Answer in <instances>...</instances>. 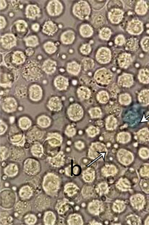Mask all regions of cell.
<instances>
[{
	"label": "cell",
	"mask_w": 149,
	"mask_h": 225,
	"mask_svg": "<svg viewBox=\"0 0 149 225\" xmlns=\"http://www.w3.org/2000/svg\"><path fill=\"white\" fill-rule=\"evenodd\" d=\"M25 64L23 66L21 70L22 77L28 82L35 83L41 79L42 77L43 72L42 67L35 63Z\"/></svg>",
	"instance_id": "6da1fadb"
},
{
	"label": "cell",
	"mask_w": 149,
	"mask_h": 225,
	"mask_svg": "<svg viewBox=\"0 0 149 225\" xmlns=\"http://www.w3.org/2000/svg\"><path fill=\"white\" fill-rule=\"evenodd\" d=\"M44 94L42 88L38 83H33L28 87L27 96L29 100L33 103L41 102L43 98Z\"/></svg>",
	"instance_id": "7a4b0ae2"
},
{
	"label": "cell",
	"mask_w": 149,
	"mask_h": 225,
	"mask_svg": "<svg viewBox=\"0 0 149 225\" xmlns=\"http://www.w3.org/2000/svg\"><path fill=\"white\" fill-rule=\"evenodd\" d=\"M14 97L7 96L2 98L1 100V107L5 112H13L17 109V102Z\"/></svg>",
	"instance_id": "3957f363"
},
{
	"label": "cell",
	"mask_w": 149,
	"mask_h": 225,
	"mask_svg": "<svg viewBox=\"0 0 149 225\" xmlns=\"http://www.w3.org/2000/svg\"><path fill=\"white\" fill-rule=\"evenodd\" d=\"M109 70L102 69H99L96 73L95 78L96 81L103 84H108L112 80V75Z\"/></svg>",
	"instance_id": "277c9868"
},
{
	"label": "cell",
	"mask_w": 149,
	"mask_h": 225,
	"mask_svg": "<svg viewBox=\"0 0 149 225\" xmlns=\"http://www.w3.org/2000/svg\"><path fill=\"white\" fill-rule=\"evenodd\" d=\"M46 105L49 110L53 112L57 111L61 108V101L58 97L54 95L48 99Z\"/></svg>",
	"instance_id": "5b68a950"
},
{
	"label": "cell",
	"mask_w": 149,
	"mask_h": 225,
	"mask_svg": "<svg viewBox=\"0 0 149 225\" xmlns=\"http://www.w3.org/2000/svg\"><path fill=\"white\" fill-rule=\"evenodd\" d=\"M2 70L1 72V84L3 88H8L12 84L14 80V76L10 70Z\"/></svg>",
	"instance_id": "8992f818"
},
{
	"label": "cell",
	"mask_w": 149,
	"mask_h": 225,
	"mask_svg": "<svg viewBox=\"0 0 149 225\" xmlns=\"http://www.w3.org/2000/svg\"><path fill=\"white\" fill-rule=\"evenodd\" d=\"M54 80V87L57 89L61 90L65 89L68 85L67 79L63 76H57Z\"/></svg>",
	"instance_id": "52a82bcc"
},
{
	"label": "cell",
	"mask_w": 149,
	"mask_h": 225,
	"mask_svg": "<svg viewBox=\"0 0 149 225\" xmlns=\"http://www.w3.org/2000/svg\"><path fill=\"white\" fill-rule=\"evenodd\" d=\"M77 93L79 96L82 99H88L91 95L90 90L88 88L84 87L79 88Z\"/></svg>",
	"instance_id": "ba28073f"
},
{
	"label": "cell",
	"mask_w": 149,
	"mask_h": 225,
	"mask_svg": "<svg viewBox=\"0 0 149 225\" xmlns=\"http://www.w3.org/2000/svg\"><path fill=\"white\" fill-rule=\"evenodd\" d=\"M80 68V66L78 64L73 62L68 65L67 69L70 73L76 74L79 72Z\"/></svg>",
	"instance_id": "9c48e42d"
},
{
	"label": "cell",
	"mask_w": 149,
	"mask_h": 225,
	"mask_svg": "<svg viewBox=\"0 0 149 225\" xmlns=\"http://www.w3.org/2000/svg\"><path fill=\"white\" fill-rule=\"evenodd\" d=\"M98 100L101 103H105L108 101L109 97L107 93L104 91L100 92L97 95Z\"/></svg>",
	"instance_id": "30bf717a"
},
{
	"label": "cell",
	"mask_w": 149,
	"mask_h": 225,
	"mask_svg": "<svg viewBox=\"0 0 149 225\" xmlns=\"http://www.w3.org/2000/svg\"><path fill=\"white\" fill-rule=\"evenodd\" d=\"M83 64L85 70H87L92 68L94 65L93 61L89 59H86L83 61Z\"/></svg>",
	"instance_id": "8fae6325"
},
{
	"label": "cell",
	"mask_w": 149,
	"mask_h": 225,
	"mask_svg": "<svg viewBox=\"0 0 149 225\" xmlns=\"http://www.w3.org/2000/svg\"><path fill=\"white\" fill-rule=\"evenodd\" d=\"M129 76L127 75H123L121 76L119 80V83L120 85L124 86H127L129 85Z\"/></svg>",
	"instance_id": "7c38bea8"
},
{
	"label": "cell",
	"mask_w": 149,
	"mask_h": 225,
	"mask_svg": "<svg viewBox=\"0 0 149 225\" xmlns=\"http://www.w3.org/2000/svg\"><path fill=\"white\" fill-rule=\"evenodd\" d=\"M129 101V97L126 94H123L121 95L120 97V101L122 103H126Z\"/></svg>",
	"instance_id": "4fadbf2b"
},
{
	"label": "cell",
	"mask_w": 149,
	"mask_h": 225,
	"mask_svg": "<svg viewBox=\"0 0 149 225\" xmlns=\"http://www.w3.org/2000/svg\"><path fill=\"white\" fill-rule=\"evenodd\" d=\"M91 113H94L92 114L95 116H97L100 114V111L97 108L93 109L91 111Z\"/></svg>",
	"instance_id": "5bb4252c"
}]
</instances>
